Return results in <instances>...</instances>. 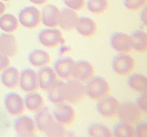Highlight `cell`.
<instances>
[{"label":"cell","mask_w":147,"mask_h":137,"mask_svg":"<svg viewBox=\"0 0 147 137\" xmlns=\"http://www.w3.org/2000/svg\"><path fill=\"white\" fill-rule=\"evenodd\" d=\"M86 96L92 101H99L105 97L109 96L111 91L109 83L101 76H93L87 82L85 86Z\"/></svg>","instance_id":"1"},{"label":"cell","mask_w":147,"mask_h":137,"mask_svg":"<svg viewBox=\"0 0 147 137\" xmlns=\"http://www.w3.org/2000/svg\"><path fill=\"white\" fill-rule=\"evenodd\" d=\"M86 97V89L83 83L76 79L66 80L64 83L65 102L71 105L78 104Z\"/></svg>","instance_id":"2"},{"label":"cell","mask_w":147,"mask_h":137,"mask_svg":"<svg viewBox=\"0 0 147 137\" xmlns=\"http://www.w3.org/2000/svg\"><path fill=\"white\" fill-rule=\"evenodd\" d=\"M40 43L48 49H54L65 44L66 41L61 30L58 28H45L38 34Z\"/></svg>","instance_id":"3"},{"label":"cell","mask_w":147,"mask_h":137,"mask_svg":"<svg viewBox=\"0 0 147 137\" xmlns=\"http://www.w3.org/2000/svg\"><path fill=\"white\" fill-rule=\"evenodd\" d=\"M136 67L135 59L128 54H119L114 56L111 62V68L116 74L128 76L134 72Z\"/></svg>","instance_id":"4"},{"label":"cell","mask_w":147,"mask_h":137,"mask_svg":"<svg viewBox=\"0 0 147 137\" xmlns=\"http://www.w3.org/2000/svg\"><path fill=\"white\" fill-rule=\"evenodd\" d=\"M18 21L25 28L34 29L41 24V11L34 6L25 7L19 12Z\"/></svg>","instance_id":"5"},{"label":"cell","mask_w":147,"mask_h":137,"mask_svg":"<svg viewBox=\"0 0 147 137\" xmlns=\"http://www.w3.org/2000/svg\"><path fill=\"white\" fill-rule=\"evenodd\" d=\"M97 102L96 109L100 116L107 119H112L116 118L121 103L115 97L109 95Z\"/></svg>","instance_id":"6"},{"label":"cell","mask_w":147,"mask_h":137,"mask_svg":"<svg viewBox=\"0 0 147 137\" xmlns=\"http://www.w3.org/2000/svg\"><path fill=\"white\" fill-rule=\"evenodd\" d=\"M142 111L134 102H125L120 104L117 116L122 122L134 125L142 118Z\"/></svg>","instance_id":"7"},{"label":"cell","mask_w":147,"mask_h":137,"mask_svg":"<svg viewBox=\"0 0 147 137\" xmlns=\"http://www.w3.org/2000/svg\"><path fill=\"white\" fill-rule=\"evenodd\" d=\"M13 130L20 137H33L37 134L36 123L34 118L26 116H20L14 120Z\"/></svg>","instance_id":"8"},{"label":"cell","mask_w":147,"mask_h":137,"mask_svg":"<svg viewBox=\"0 0 147 137\" xmlns=\"http://www.w3.org/2000/svg\"><path fill=\"white\" fill-rule=\"evenodd\" d=\"M4 104L8 113L15 118L22 116L26 111L24 98L18 93H8L4 98Z\"/></svg>","instance_id":"9"},{"label":"cell","mask_w":147,"mask_h":137,"mask_svg":"<svg viewBox=\"0 0 147 137\" xmlns=\"http://www.w3.org/2000/svg\"><path fill=\"white\" fill-rule=\"evenodd\" d=\"M19 86L26 93L37 92L40 89L38 74L32 69H25L20 72Z\"/></svg>","instance_id":"10"},{"label":"cell","mask_w":147,"mask_h":137,"mask_svg":"<svg viewBox=\"0 0 147 137\" xmlns=\"http://www.w3.org/2000/svg\"><path fill=\"white\" fill-rule=\"evenodd\" d=\"M110 46L119 54H129L133 51L131 36L123 32L113 33L110 37Z\"/></svg>","instance_id":"11"},{"label":"cell","mask_w":147,"mask_h":137,"mask_svg":"<svg viewBox=\"0 0 147 137\" xmlns=\"http://www.w3.org/2000/svg\"><path fill=\"white\" fill-rule=\"evenodd\" d=\"M94 73L95 70L91 63L86 60H79L74 64L71 76L81 83H87L94 76Z\"/></svg>","instance_id":"12"},{"label":"cell","mask_w":147,"mask_h":137,"mask_svg":"<svg viewBox=\"0 0 147 137\" xmlns=\"http://www.w3.org/2000/svg\"><path fill=\"white\" fill-rule=\"evenodd\" d=\"M53 116L56 121L61 123L64 126H70L76 121V110L69 103H62V104L57 105V108L54 110Z\"/></svg>","instance_id":"13"},{"label":"cell","mask_w":147,"mask_h":137,"mask_svg":"<svg viewBox=\"0 0 147 137\" xmlns=\"http://www.w3.org/2000/svg\"><path fill=\"white\" fill-rule=\"evenodd\" d=\"M61 9L52 4L43 6L41 11V23L49 28H57L59 26Z\"/></svg>","instance_id":"14"},{"label":"cell","mask_w":147,"mask_h":137,"mask_svg":"<svg viewBox=\"0 0 147 137\" xmlns=\"http://www.w3.org/2000/svg\"><path fill=\"white\" fill-rule=\"evenodd\" d=\"M37 74H38L40 89L42 91L47 92L58 82V75L56 74L54 69L49 66L40 68Z\"/></svg>","instance_id":"15"},{"label":"cell","mask_w":147,"mask_h":137,"mask_svg":"<svg viewBox=\"0 0 147 137\" xmlns=\"http://www.w3.org/2000/svg\"><path fill=\"white\" fill-rule=\"evenodd\" d=\"M18 43L16 38L9 33L0 35V53L8 57H13L17 54Z\"/></svg>","instance_id":"16"},{"label":"cell","mask_w":147,"mask_h":137,"mask_svg":"<svg viewBox=\"0 0 147 137\" xmlns=\"http://www.w3.org/2000/svg\"><path fill=\"white\" fill-rule=\"evenodd\" d=\"M78 19L79 16L76 11L69 8H64L61 11L59 26L65 31H72L76 29Z\"/></svg>","instance_id":"17"},{"label":"cell","mask_w":147,"mask_h":137,"mask_svg":"<svg viewBox=\"0 0 147 137\" xmlns=\"http://www.w3.org/2000/svg\"><path fill=\"white\" fill-rule=\"evenodd\" d=\"M74 64H75V61H74L73 58L62 57L56 60L53 69H54L56 74L59 78L63 80V81H66V80L72 78L71 73H72V69Z\"/></svg>","instance_id":"18"},{"label":"cell","mask_w":147,"mask_h":137,"mask_svg":"<svg viewBox=\"0 0 147 137\" xmlns=\"http://www.w3.org/2000/svg\"><path fill=\"white\" fill-rule=\"evenodd\" d=\"M20 72L15 67H8L1 73V83L8 89H15L19 86Z\"/></svg>","instance_id":"19"},{"label":"cell","mask_w":147,"mask_h":137,"mask_svg":"<svg viewBox=\"0 0 147 137\" xmlns=\"http://www.w3.org/2000/svg\"><path fill=\"white\" fill-rule=\"evenodd\" d=\"M76 31L85 38H92L97 33V25L92 18L79 17L76 26Z\"/></svg>","instance_id":"20"},{"label":"cell","mask_w":147,"mask_h":137,"mask_svg":"<svg viewBox=\"0 0 147 137\" xmlns=\"http://www.w3.org/2000/svg\"><path fill=\"white\" fill-rule=\"evenodd\" d=\"M35 123L37 129L41 132H43L47 130V128L52 124L53 122L56 121V119L53 116V114L49 111L47 107H43L42 110H40L38 113L35 114Z\"/></svg>","instance_id":"21"},{"label":"cell","mask_w":147,"mask_h":137,"mask_svg":"<svg viewBox=\"0 0 147 137\" xmlns=\"http://www.w3.org/2000/svg\"><path fill=\"white\" fill-rule=\"evenodd\" d=\"M28 62L35 68H43V67L49 66L51 62V56L43 50H33L28 55Z\"/></svg>","instance_id":"22"},{"label":"cell","mask_w":147,"mask_h":137,"mask_svg":"<svg viewBox=\"0 0 147 137\" xmlns=\"http://www.w3.org/2000/svg\"><path fill=\"white\" fill-rule=\"evenodd\" d=\"M24 101L26 109H28L29 112L33 114L38 113L40 110H42L45 106V99L42 98L41 94L37 92L28 93V95L25 97Z\"/></svg>","instance_id":"23"},{"label":"cell","mask_w":147,"mask_h":137,"mask_svg":"<svg viewBox=\"0 0 147 137\" xmlns=\"http://www.w3.org/2000/svg\"><path fill=\"white\" fill-rule=\"evenodd\" d=\"M64 83L63 81H58L47 91L48 100L54 105H59L65 102L64 98Z\"/></svg>","instance_id":"24"},{"label":"cell","mask_w":147,"mask_h":137,"mask_svg":"<svg viewBox=\"0 0 147 137\" xmlns=\"http://www.w3.org/2000/svg\"><path fill=\"white\" fill-rule=\"evenodd\" d=\"M127 86L136 92L142 93L147 92V78L142 73H131L128 75Z\"/></svg>","instance_id":"25"},{"label":"cell","mask_w":147,"mask_h":137,"mask_svg":"<svg viewBox=\"0 0 147 137\" xmlns=\"http://www.w3.org/2000/svg\"><path fill=\"white\" fill-rule=\"evenodd\" d=\"M19 27V21L14 15L4 13L0 16V29L4 33L12 34Z\"/></svg>","instance_id":"26"},{"label":"cell","mask_w":147,"mask_h":137,"mask_svg":"<svg viewBox=\"0 0 147 137\" xmlns=\"http://www.w3.org/2000/svg\"><path fill=\"white\" fill-rule=\"evenodd\" d=\"M133 50L138 53L147 51V34L143 30H135L131 35Z\"/></svg>","instance_id":"27"},{"label":"cell","mask_w":147,"mask_h":137,"mask_svg":"<svg viewBox=\"0 0 147 137\" xmlns=\"http://www.w3.org/2000/svg\"><path fill=\"white\" fill-rule=\"evenodd\" d=\"M88 134L92 137H112L113 133L109 127L101 123H93L88 128Z\"/></svg>","instance_id":"28"},{"label":"cell","mask_w":147,"mask_h":137,"mask_svg":"<svg viewBox=\"0 0 147 137\" xmlns=\"http://www.w3.org/2000/svg\"><path fill=\"white\" fill-rule=\"evenodd\" d=\"M113 136L116 137H135V128L133 125L128 124L125 122L118 123L114 128H113Z\"/></svg>","instance_id":"29"},{"label":"cell","mask_w":147,"mask_h":137,"mask_svg":"<svg viewBox=\"0 0 147 137\" xmlns=\"http://www.w3.org/2000/svg\"><path fill=\"white\" fill-rule=\"evenodd\" d=\"M109 3L108 0H88L86 7L90 12L93 14H103L109 9Z\"/></svg>","instance_id":"30"},{"label":"cell","mask_w":147,"mask_h":137,"mask_svg":"<svg viewBox=\"0 0 147 137\" xmlns=\"http://www.w3.org/2000/svg\"><path fill=\"white\" fill-rule=\"evenodd\" d=\"M45 133L46 136L49 137H64L68 135L65 126L58 121L53 122L45 132Z\"/></svg>","instance_id":"31"},{"label":"cell","mask_w":147,"mask_h":137,"mask_svg":"<svg viewBox=\"0 0 147 137\" xmlns=\"http://www.w3.org/2000/svg\"><path fill=\"white\" fill-rule=\"evenodd\" d=\"M147 0H123V5L127 9L132 11H139L146 7Z\"/></svg>","instance_id":"32"},{"label":"cell","mask_w":147,"mask_h":137,"mask_svg":"<svg viewBox=\"0 0 147 137\" xmlns=\"http://www.w3.org/2000/svg\"><path fill=\"white\" fill-rule=\"evenodd\" d=\"M66 8L74 9L76 11H79L85 8L86 0H62Z\"/></svg>","instance_id":"33"},{"label":"cell","mask_w":147,"mask_h":137,"mask_svg":"<svg viewBox=\"0 0 147 137\" xmlns=\"http://www.w3.org/2000/svg\"><path fill=\"white\" fill-rule=\"evenodd\" d=\"M137 105L138 107L141 109V111L142 113H146L147 112V95L146 93H142L137 100Z\"/></svg>","instance_id":"34"},{"label":"cell","mask_w":147,"mask_h":137,"mask_svg":"<svg viewBox=\"0 0 147 137\" xmlns=\"http://www.w3.org/2000/svg\"><path fill=\"white\" fill-rule=\"evenodd\" d=\"M135 134L138 137H146L147 136V124L145 122L140 123L135 128Z\"/></svg>","instance_id":"35"},{"label":"cell","mask_w":147,"mask_h":137,"mask_svg":"<svg viewBox=\"0 0 147 137\" xmlns=\"http://www.w3.org/2000/svg\"><path fill=\"white\" fill-rule=\"evenodd\" d=\"M9 64H11L9 57L2 55L1 53H0V72H2L6 68H8Z\"/></svg>","instance_id":"36"},{"label":"cell","mask_w":147,"mask_h":137,"mask_svg":"<svg viewBox=\"0 0 147 137\" xmlns=\"http://www.w3.org/2000/svg\"><path fill=\"white\" fill-rule=\"evenodd\" d=\"M141 20H142L143 25L146 26V25H147V9H146V7L142 8V11L141 13Z\"/></svg>","instance_id":"37"},{"label":"cell","mask_w":147,"mask_h":137,"mask_svg":"<svg viewBox=\"0 0 147 137\" xmlns=\"http://www.w3.org/2000/svg\"><path fill=\"white\" fill-rule=\"evenodd\" d=\"M31 3H33V4H35V5H39V6H41V5H45L47 3L48 0H29Z\"/></svg>","instance_id":"38"},{"label":"cell","mask_w":147,"mask_h":137,"mask_svg":"<svg viewBox=\"0 0 147 137\" xmlns=\"http://www.w3.org/2000/svg\"><path fill=\"white\" fill-rule=\"evenodd\" d=\"M5 12H6V6L4 3H3V1L0 0V16L2 14H4Z\"/></svg>","instance_id":"39"},{"label":"cell","mask_w":147,"mask_h":137,"mask_svg":"<svg viewBox=\"0 0 147 137\" xmlns=\"http://www.w3.org/2000/svg\"><path fill=\"white\" fill-rule=\"evenodd\" d=\"M1 1H4V2H9V1H11V0H1Z\"/></svg>","instance_id":"40"}]
</instances>
